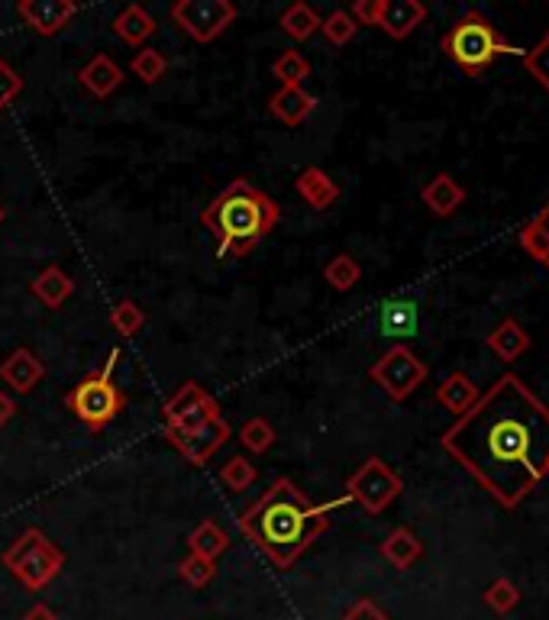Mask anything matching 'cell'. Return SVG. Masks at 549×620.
<instances>
[{
    "mask_svg": "<svg viewBox=\"0 0 549 620\" xmlns=\"http://www.w3.org/2000/svg\"><path fill=\"white\" fill-rule=\"evenodd\" d=\"M479 398H481L479 385H476L466 372H453V375H446L443 385L436 388V401H440L449 413H456V417L472 411Z\"/></svg>",
    "mask_w": 549,
    "mask_h": 620,
    "instance_id": "20",
    "label": "cell"
},
{
    "mask_svg": "<svg viewBox=\"0 0 549 620\" xmlns=\"http://www.w3.org/2000/svg\"><path fill=\"white\" fill-rule=\"evenodd\" d=\"M23 94V78L16 74V69L0 56V114Z\"/></svg>",
    "mask_w": 549,
    "mask_h": 620,
    "instance_id": "38",
    "label": "cell"
},
{
    "mask_svg": "<svg viewBox=\"0 0 549 620\" xmlns=\"http://www.w3.org/2000/svg\"><path fill=\"white\" fill-rule=\"evenodd\" d=\"M240 443H243L249 453L262 456V453H269L274 446V426L266 417H249V420L240 426Z\"/></svg>",
    "mask_w": 549,
    "mask_h": 620,
    "instance_id": "29",
    "label": "cell"
},
{
    "mask_svg": "<svg viewBox=\"0 0 549 620\" xmlns=\"http://www.w3.org/2000/svg\"><path fill=\"white\" fill-rule=\"evenodd\" d=\"M488 349L501 359V362H517L527 349H530V337H527V330L514 320V317H507V320H501L491 334H488Z\"/></svg>",
    "mask_w": 549,
    "mask_h": 620,
    "instance_id": "22",
    "label": "cell"
},
{
    "mask_svg": "<svg viewBox=\"0 0 549 620\" xmlns=\"http://www.w3.org/2000/svg\"><path fill=\"white\" fill-rule=\"evenodd\" d=\"M420 201L430 207V213H436V217H453L459 207L466 204V188H463L453 175L440 172L433 182L423 185Z\"/></svg>",
    "mask_w": 549,
    "mask_h": 620,
    "instance_id": "17",
    "label": "cell"
},
{
    "mask_svg": "<svg viewBox=\"0 0 549 620\" xmlns=\"http://www.w3.org/2000/svg\"><path fill=\"white\" fill-rule=\"evenodd\" d=\"M278 220L281 207L246 178H236L201 213V226L217 243V259L249 256L262 243V236L272 233Z\"/></svg>",
    "mask_w": 549,
    "mask_h": 620,
    "instance_id": "3",
    "label": "cell"
},
{
    "mask_svg": "<svg viewBox=\"0 0 549 620\" xmlns=\"http://www.w3.org/2000/svg\"><path fill=\"white\" fill-rule=\"evenodd\" d=\"M369 378H372L392 401H408L413 391L423 385L427 365L413 355L411 346L398 343L392 346L385 355H378V362L369 369Z\"/></svg>",
    "mask_w": 549,
    "mask_h": 620,
    "instance_id": "8",
    "label": "cell"
},
{
    "mask_svg": "<svg viewBox=\"0 0 549 620\" xmlns=\"http://www.w3.org/2000/svg\"><path fill=\"white\" fill-rule=\"evenodd\" d=\"M324 278H327V284H330L334 291H352V288L359 284V278H362V269H359V262H355L349 253H340V256H334V259L327 262Z\"/></svg>",
    "mask_w": 549,
    "mask_h": 620,
    "instance_id": "30",
    "label": "cell"
},
{
    "mask_svg": "<svg viewBox=\"0 0 549 620\" xmlns=\"http://www.w3.org/2000/svg\"><path fill=\"white\" fill-rule=\"evenodd\" d=\"M440 46H443L446 59H453L469 78H479L481 71L491 69V62L501 59V56H521L524 59V52H527L521 46H511L498 33V26L488 16H481L479 10H466L449 26V33L443 36Z\"/></svg>",
    "mask_w": 549,
    "mask_h": 620,
    "instance_id": "4",
    "label": "cell"
},
{
    "mask_svg": "<svg viewBox=\"0 0 549 620\" xmlns=\"http://www.w3.org/2000/svg\"><path fill=\"white\" fill-rule=\"evenodd\" d=\"M168 16L195 43H213L236 20V3H230V0H178V3H172Z\"/></svg>",
    "mask_w": 549,
    "mask_h": 620,
    "instance_id": "9",
    "label": "cell"
},
{
    "mask_svg": "<svg viewBox=\"0 0 549 620\" xmlns=\"http://www.w3.org/2000/svg\"><path fill=\"white\" fill-rule=\"evenodd\" d=\"M117 362H120V349H110L107 362L84 375L69 395H66V408H69L91 433H101L107 423H114L124 408H127V395L124 388L117 385L114 372H117Z\"/></svg>",
    "mask_w": 549,
    "mask_h": 620,
    "instance_id": "5",
    "label": "cell"
},
{
    "mask_svg": "<svg viewBox=\"0 0 549 620\" xmlns=\"http://www.w3.org/2000/svg\"><path fill=\"white\" fill-rule=\"evenodd\" d=\"M3 569L26 588V592H43L49 582L59 578L66 569V552L59 550L39 527L23 530L0 555Z\"/></svg>",
    "mask_w": 549,
    "mask_h": 620,
    "instance_id": "6",
    "label": "cell"
},
{
    "mask_svg": "<svg viewBox=\"0 0 549 620\" xmlns=\"http://www.w3.org/2000/svg\"><path fill=\"white\" fill-rule=\"evenodd\" d=\"M178 575H182L185 585H191V588H205V585L213 582V575H217V562L201 559V555H188V559H182Z\"/></svg>",
    "mask_w": 549,
    "mask_h": 620,
    "instance_id": "36",
    "label": "cell"
},
{
    "mask_svg": "<svg viewBox=\"0 0 549 620\" xmlns=\"http://www.w3.org/2000/svg\"><path fill=\"white\" fill-rule=\"evenodd\" d=\"M220 482L226 484L230 491H246L249 484L256 482V466L246 456H230L220 466Z\"/></svg>",
    "mask_w": 549,
    "mask_h": 620,
    "instance_id": "35",
    "label": "cell"
},
{
    "mask_svg": "<svg viewBox=\"0 0 549 620\" xmlns=\"http://www.w3.org/2000/svg\"><path fill=\"white\" fill-rule=\"evenodd\" d=\"M13 413H16V401L7 391H0V426H7L13 420Z\"/></svg>",
    "mask_w": 549,
    "mask_h": 620,
    "instance_id": "40",
    "label": "cell"
},
{
    "mask_svg": "<svg viewBox=\"0 0 549 620\" xmlns=\"http://www.w3.org/2000/svg\"><path fill=\"white\" fill-rule=\"evenodd\" d=\"M524 69L530 71L544 87L549 91V39L544 36L534 49H527L524 52Z\"/></svg>",
    "mask_w": 549,
    "mask_h": 620,
    "instance_id": "37",
    "label": "cell"
},
{
    "mask_svg": "<svg viewBox=\"0 0 549 620\" xmlns=\"http://www.w3.org/2000/svg\"><path fill=\"white\" fill-rule=\"evenodd\" d=\"M130 71L137 74L142 84H155V81H162V78H165V71H168V62H165V56H162L159 49L145 46V49H139L137 56H133V62H130Z\"/></svg>",
    "mask_w": 549,
    "mask_h": 620,
    "instance_id": "33",
    "label": "cell"
},
{
    "mask_svg": "<svg viewBox=\"0 0 549 620\" xmlns=\"http://www.w3.org/2000/svg\"><path fill=\"white\" fill-rule=\"evenodd\" d=\"M320 33H324V39H327L330 46H346V43H352V36L359 33V23L349 16V10H334L330 16H324Z\"/></svg>",
    "mask_w": 549,
    "mask_h": 620,
    "instance_id": "34",
    "label": "cell"
},
{
    "mask_svg": "<svg viewBox=\"0 0 549 620\" xmlns=\"http://www.w3.org/2000/svg\"><path fill=\"white\" fill-rule=\"evenodd\" d=\"M281 30L294 39V43H304V39H311L317 30H320V23H324V16L311 7V3H304V0H297V3H291L284 13H281Z\"/></svg>",
    "mask_w": 549,
    "mask_h": 620,
    "instance_id": "25",
    "label": "cell"
},
{
    "mask_svg": "<svg viewBox=\"0 0 549 620\" xmlns=\"http://www.w3.org/2000/svg\"><path fill=\"white\" fill-rule=\"evenodd\" d=\"M155 20L149 16V10L142 3H130L124 7L117 16H114V33L127 43V46H137V49H145V43L155 36Z\"/></svg>",
    "mask_w": 549,
    "mask_h": 620,
    "instance_id": "21",
    "label": "cell"
},
{
    "mask_svg": "<svg viewBox=\"0 0 549 620\" xmlns=\"http://www.w3.org/2000/svg\"><path fill=\"white\" fill-rule=\"evenodd\" d=\"M23 620H59V615H56L49 605H33V608L23 615Z\"/></svg>",
    "mask_w": 549,
    "mask_h": 620,
    "instance_id": "41",
    "label": "cell"
},
{
    "mask_svg": "<svg viewBox=\"0 0 549 620\" xmlns=\"http://www.w3.org/2000/svg\"><path fill=\"white\" fill-rule=\"evenodd\" d=\"M340 620H392V618H388L372 598H362V601H355Z\"/></svg>",
    "mask_w": 549,
    "mask_h": 620,
    "instance_id": "39",
    "label": "cell"
},
{
    "mask_svg": "<svg viewBox=\"0 0 549 620\" xmlns=\"http://www.w3.org/2000/svg\"><path fill=\"white\" fill-rule=\"evenodd\" d=\"M188 550H191V555H201V559L217 562V555H223V552L230 550V537H226V530L217 520H201L191 530V537H188Z\"/></svg>",
    "mask_w": 549,
    "mask_h": 620,
    "instance_id": "26",
    "label": "cell"
},
{
    "mask_svg": "<svg viewBox=\"0 0 549 620\" xmlns=\"http://www.w3.org/2000/svg\"><path fill=\"white\" fill-rule=\"evenodd\" d=\"M382 555H385L395 569L408 572L413 562L423 555V543L417 540V534H413L411 527H395V530L382 540Z\"/></svg>",
    "mask_w": 549,
    "mask_h": 620,
    "instance_id": "24",
    "label": "cell"
},
{
    "mask_svg": "<svg viewBox=\"0 0 549 620\" xmlns=\"http://www.w3.org/2000/svg\"><path fill=\"white\" fill-rule=\"evenodd\" d=\"M269 110L274 120H281L288 127H301L317 110V101L304 87H278L269 97Z\"/></svg>",
    "mask_w": 549,
    "mask_h": 620,
    "instance_id": "16",
    "label": "cell"
},
{
    "mask_svg": "<svg viewBox=\"0 0 549 620\" xmlns=\"http://www.w3.org/2000/svg\"><path fill=\"white\" fill-rule=\"evenodd\" d=\"M294 185H297V195L304 198V204L314 207V210H327V207L340 201V185L317 165L304 168Z\"/></svg>",
    "mask_w": 549,
    "mask_h": 620,
    "instance_id": "19",
    "label": "cell"
},
{
    "mask_svg": "<svg viewBox=\"0 0 549 620\" xmlns=\"http://www.w3.org/2000/svg\"><path fill=\"white\" fill-rule=\"evenodd\" d=\"M230 423L220 417V420H213V423H207V426H198V430H191V433H172V430H165V440L185 456V463H191V466H207L226 443H230Z\"/></svg>",
    "mask_w": 549,
    "mask_h": 620,
    "instance_id": "12",
    "label": "cell"
},
{
    "mask_svg": "<svg viewBox=\"0 0 549 620\" xmlns=\"http://www.w3.org/2000/svg\"><path fill=\"white\" fill-rule=\"evenodd\" d=\"M349 16L355 23L385 30L392 39H408L427 20V7L420 0H355Z\"/></svg>",
    "mask_w": 549,
    "mask_h": 620,
    "instance_id": "10",
    "label": "cell"
},
{
    "mask_svg": "<svg viewBox=\"0 0 549 620\" xmlns=\"http://www.w3.org/2000/svg\"><path fill=\"white\" fill-rule=\"evenodd\" d=\"M3 220H7V207L0 204V223H3Z\"/></svg>",
    "mask_w": 549,
    "mask_h": 620,
    "instance_id": "42",
    "label": "cell"
},
{
    "mask_svg": "<svg viewBox=\"0 0 549 620\" xmlns=\"http://www.w3.org/2000/svg\"><path fill=\"white\" fill-rule=\"evenodd\" d=\"M162 420H165V430H172V433H191L198 426L220 420V405L207 395L198 382H185L162 405Z\"/></svg>",
    "mask_w": 549,
    "mask_h": 620,
    "instance_id": "11",
    "label": "cell"
},
{
    "mask_svg": "<svg viewBox=\"0 0 549 620\" xmlns=\"http://www.w3.org/2000/svg\"><path fill=\"white\" fill-rule=\"evenodd\" d=\"M547 39H549V33H547Z\"/></svg>",
    "mask_w": 549,
    "mask_h": 620,
    "instance_id": "43",
    "label": "cell"
},
{
    "mask_svg": "<svg viewBox=\"0 0 549 620\" xmlns=\"http://www.w3.org/2000/svg\"><path fill=\"white\" fill-rule=\"evenodd\" d=\"M521 246H524L527 256H534L540 266H547L549 269V204L544 207L534 220L524 223V230H521Z\"/></svg>",
    "mask_w": 549,
    "mask_h": 620,
    "instance_id": "27",
    "label": "cell"
},
{
    "mask_svg": "<svg viewBox=\"0 0 549 620\" xmlns=\"http://www.w3.org/2000/svg\"><path fill=\"white\" fill-rule=\"evenodd\" d=\"M110 327H114L124 340H133L139 330L145 327V311L139 307L137 301H120V304H114V311H110Z\"/></svg>",
    "mask_w": 549,
    "mask_h": 620,
    "instance_id": "31",
    "label": "cell"
},
{
    "mask_svg": "<svg viewBox=\"0 0 549 620\" xmlns=\"http://www.w3.org/2000/svg\"><path fill=\"white\" fill-rule=\"evenodd\" d=\"M30 291L46 304V307H62L66 301H69L71 294H74V281H71L59 266H46L39 276L33 278V284H30Z\"/></svg>",
    "mask_w": 549,
    "mask_h": 620,
    "instance_id": "23",
    "label": "cell"
},
{
    "mask_svg": "<svg viewBox=\"0 0 549 620\" xmlns=\"http://www.w3.org/2000/svg\"><path fill=\"white\" fill-rule=\"evenodd\" d=\"M43 375H46V365H43L39 355H36L33 349H26V346L13 349V352L0 362V378H3V385H7L10 391H16V395H30V391L43 382Z\"/></svg>",
    "mask_w": 549,
    "mask_h": 620,
    "instance_id": "14",
    "label": "cell"
},
{
    "mask_svg": "<svg viewBox=\"0 0 549 620\" xmlns=\"http://www.w3.org/2000/svg\"><path fill=\"white\" fill-rule=\"evenodd\" d=\"M78 81L87 94L94 97H110L120 84H124V69L110 59V56H94L84 69L78 71Z\"/></svg>",
    "mask_w": 549,
    "mask_h": 620,
    "instance_id": "18",
    "label": "cell"
},
{
    "mask_svg": "<svg viewBox=\"0 0 549 620\" xmlns=\"http://www.w3.org/2000/svg\"><path fill=\"white\" fill-rule=\"evenodd\" d=\"M343 504H349L346 494L314 504L291 479H278L256 504L240 514V530L274 569H291L317 543V537L330 527V514Z\"/></svg>",
    "mask_w": 549,
    "mask_h": 620,
    "instance_id": "2",
    "label": "cell"
},
{
    "mask_svg": "<svg viewBox=\"0 0 549 620\" xmlns=\"http://www.w3.org/2000/svg\"><path fill=\"white\" fill-rule=\"evenodd\" d=\"M74 13H78V3L71 0H20L16 3V16L39 36L62 33Z\"/></svg>",
    "mask_w": 549,
    "mask_h": 620,
    "instance_id": "13",
    "label": "cell"
},
{
    "mask_svg": "<svg viewBox=\"0 0 549 620\" xmlns=\"http://www.w3.org/2000/svg\"><path fill=\"white\" fill-rule=\"evenodd\" d=\"M417 324H420V311L411 297H388L378 307V327L392 340H411L417 334Z\"/></svg>",
    "mask_w": 549,
    "mask_h": 620,
    "instance_id": "15",
    "label": "cell"
},
{
    "mask_svg": "<svg viewBox=\"0 0 549 620\" xmlns=\"http://www.w3.org/2000/svg\"><path fill=\"white\" fill-rule=\"evenodd\" d=\"M405 491L401 476L378 456H369L349 479H346V498L355 501L365 514H382L388 511L398 494Z\"/></svg>",
    "mask_w": 549,
    "mask_h": 620,
    "instance_id": "7",
    "label": "cell"
},
{
    "mask_svg": "<svg viewBox=\"0 0 549 620\" xmlns=\"http://www.w3.org/2000/svg\"><path fill=\"white\" fill-rule=\"evenodd\" d=\"M272 74L281 81V87H304V81L311 78V62L297 49H288L272 62Z\"/></svg>",
    "mask_w": 549,
    "mask_h": 620,
    "instance_id": "28",
    "label": "cell"
},
{
    "mask_svg": "<svg viewBox=\"0 0 549 620\" xmlns=\"http://www.w3.org/2000/svg\"><path fill=\"white\" fill-rule=\"evenodd\" d=\"M440 446L511 511L549 476V408L507 372L456 417Z\"/></svg>",
    "mask_w": 549,
    "mask_h": 620,
    "instance_id": "1",
    "label": "cell"
},
{
    "mask_svg": "<svg viewBox=\"0 0 549 620\" xmlns=\"http://www.w3.org/2000/svg\"><path fill=\"white\" fill-rule=\"evenodd\" d=\"M484 605H488L494 615H511V611L521 605V588H517L511 578H494V582L484 588Z\"/></svg>",
    "mask_w": 549,
    "mask_h": 620,
    "instance_id": "32",
    "label": "cell"
}]
</instances>
